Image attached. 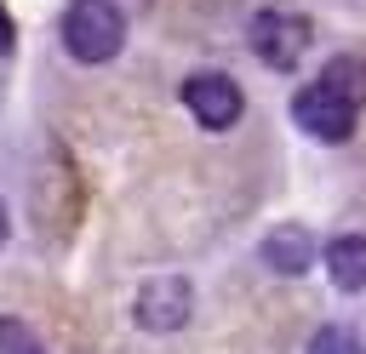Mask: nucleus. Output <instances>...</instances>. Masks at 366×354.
<instances>
[{
    "label": "nucleus",
    "mask_w": 366,
    "mask_h": 354,
    "mask_svg": "<svg viewBox=\"0 0 366 354\" xmlns=\"http://www.w3.org/2000/svg\"><path fill=\"white\" fill-rule=\"evenodd\" d=\"M63 46H69V57H80V63H109V57L126 46V17H120V6H109V0H74V6L63 11Z\"/></svg>",
    "instance_id": "1"
},
{
    "label": "nucleus",
    "mask_w": 366,
    "mask_h": 354,
    "mask_svg": "<svg viewBox=\"0 0 366 354\" xmlns=\"http://www.w3.org/2000/svg\"><path fill=\"white\" fill-rule=\"evenodd\" d=\"M252 51H257L269 69H292V63L309 51V23L292 17V11H257V17H252Z\"/></svg>",
    "instance_id": "2"
},
{
    "label": "nucleus",
    "mask_w": 366,
    "mask_h": 354,
    "mask_svg": "<svg viewBox=\"0 0 366 354\" xmlns=\"http://www.w3.org/2000/svg\"><path fill=\"white\" fill-rule=\"evenodd\" d=\"M292 120H297L309 137H320V143H343V137L355 131V108H349L337 91H326L320 80L292 97Z\"/></svg>",
    "instance_id": "3"
},
{
    "label": "nucleus",
    "mask_w": 366,
    "mask_h": 354,
    "mask_svg": "<svg viewBox=\"0 0 366 354\" xmlns=\"http://www.w3.org/2000/svg\"><path fill=\"white\" fill-rule=\"evenodd\" d=\"M189 308H194V291L183 274H154L137 291V325L143 331H177L189 320Z\"/></svg>",
    "instance_id": "4"
},
{
    "label": "nucleus",
    "mask_w": 366,
    "mask_h": 354,
    "mask_svg": "<svg viewBox=\"0 0 366 354\" xmlns=\"http://www.w3.org/2000/svg\"><path fill=\"white\" fill-rule=\"evenodd\" d=\"M183 103H189V114H194L206 131H223V126L240 120V86H234L229 74H212V69L183 80Z\"/></svg>",
    "instance_id": "5"
},
{
    "label": "nucleus",
    "mask_w": 366,
    "mask_h": 354,
    "mask_svg": "<svg viewBox=\"0 0 366 354\" xmlns=\"http://www.w3.org/2000/svg\"><path fill=\"white\" fill-rule=\"evenodd\" d=\"M309 257H315V240H309L303 223H280V228L263 240V263H269L274 274H303Z\"/></svg>",
    "instance_id": "6"
},
{
    "label": "nucleus",
    "mask_w": 366,
    "mask_h": 354,
    "mask_svg": "<svg viewBox=\"0 0 366 354\" xmlns=\"http://www.w3.org/2000/svg\"><path fill=\"white\" fill-rule=\"evenodd\" d=\"M326 268L337 291H366V234H343L326 246Z\"/></svg>",
    "instance_id": "7"
},
{
    "label": "nucleus",
    "mask_w": 366,
    "mask_h": 354,
    "mask_svg": "<svg viewBox=\"0 0 366 354\" xmlns=\"http://www.w3.org/2000/svg\"><path fill=\"white\" fill-rule=\"evenodd\" d=\"M320 86H326V91H337L355 114L366 108V63H360V57H332V63L320 69Z\"/></svg>",
    "instance_id": "8"
},
{
    "label": "nucleus",
    "mask_w": 366,
    "mask_h": 354,
    "mask_svg": "<svg viewBox=\"0 0 366 354\" xmlns=\"http://www.w3.org/2000/svg\"><path fill=\"white\" fill-rule=\"evenodd\" d=\"M309 354H366V348H360L355 331H343V325H320V331L309 337Z\"/></svg>",
    "instance_id": "9"
},
{
    "label": "nucleus",
    "mask_w": 366,
    "mask_h": 354,
    "mask_svg": "<svg viewBox=\"0 0 366 354\" xmlns=\"http://www.w3.org/2000/svg\"><path fill=\"white\" fill-rule=\"evenodd\" d=\"M0 354H46V348L23 320H0Z\"/></svg>",
    "instance_id": "10"
},
{
    "label": "nucleus",
    "mask_w": 366,
    "mask_h": 354,
    "mask_svg": "<svg viewBox=\"0 0 366 354\" xmlns=\"http://www.w3.org/2000/svg\"><path fill=\"white\" fill-rule=\"evenodd\" d=\"M11 40H17V29H11V17H6V6H0V57L11 51Z\"/></svg>",
    "instance_id": "11"
},
{
    "label": "nucleus",
    "mask_w": 366,
    "mask_h": 354,
    "mask_svg": "<svg viewBox=\"0 0 366 354\" xmlns=\"http://www.w3.org/2000/svg\"><path fill=\"white\" fill-rule=\"evenodd\" d=\"M0 246H6V206H0Z\"/></svg>",
    "instance_id": "12"
}]
</instances>
